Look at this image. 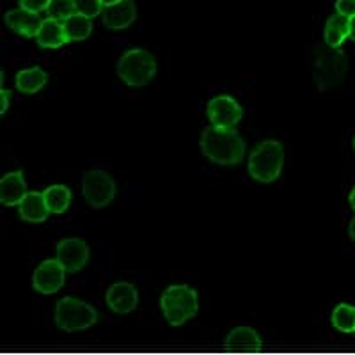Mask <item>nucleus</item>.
Wrapping results in <instances>:
<instances>
[{
	"label": "nucleus",
	"instance_id": "9d476101",
	"mask_svg": "<svg viewBox=\"0 0 355 355\" xmlns=\"http://www.w3.org/2000/svg\"><path fill=\"white\" fill-rule=\"evenodd\" d=\"M135 18H137V8H135L133 0H121L117 4L107 6L101 11V21L107 28H112V31L128 28L135 21Z\"/></svg>",
	"mask_w": 355,
	"mask_h": 355
},
{
	"label": "nucleus",
	"instance_id": "ddd939ff",
	"mask_svg": "<svg viewBox=\"0 0 355 355\" xmlns=\"http://www.w3.org/2000/svg\"><path fill=\"white\" fill-rule=\"evenodd\" d=\"M27 194V183L21 171L6 174L0 180V202L4 206H18Z\"/></svg>",
	"mask_w": 355,
	"mask_h": 355
},
{
	"label": "nucleus",
	"instance_id": "6ab92c4d",
	"mask_svg": "<svg viewBox=\"0 0 355 355\" xmlns=\"http://www.w3.org/2000/svg\"><path fill=\"white\" fill-rule=\"evenodd\" d=\"M226 345L230 348H239V350H258L261 347V339H259L258 332L252 329L239 327L230 332Z\"/></svg>",
	"mask_w": 355,
	"mask_h": 355
},
{
	"label": "nucleus",
	"instance_id": "f03ea898",
	"mask_svg": "<svg viewBox=\"0 0 355 355\" xmlns=\"http://www.w3.org/2000/svg\"><path fill=\"white\" fill-rule=\"evenodd\" d=\"M284 166V150L279 141H265L250 151L249 169L250 178L259 183L275 182Z\"/></svg>",
	"mask_w": 355,
	"mask_h": 355
},
{
	"label": "nucleus",
	"instance_id": "a878e982",
	"mask_svg": "<svg viewBox=\"0 0 355 355\" xmlns=\"http://www.w3.org/2000/svg\"><path fill=\"white\" fill-rule=\"evenodd\" d=\"M9 98H11V93L2 87V91H0V114H6V110H8Z\"/></svg>",
	"mask_w": 355,
	"mask_h": 355
},
{
	"label": "nucleus",
	"instance_id": "5701e85b",
	"mask_svg": "<svg viewBox=\"0 0 355 355\" xmlns=\"http://www.w3.org/2000/svg\"><path fill=\"white\" fill-rule=\"evenodd\" d=\"M75 6H77L78 15H84V17L91 18V20L98 17V15H101V11H103L101 0H75Z\"/></svg>",
	"mask_w": 355,
	"mask_h": 355
},
{
	"label": "nucleus",
	"instance_id": "f3484780",
	"mask_svg": "<svg viewBox=\"0 0 355 355\" xmlns=\"http://www.w3.org/2000/svg\"><path fill=\"white\" fill-rule=\"evenodd\" d=\"M46 80H49L46 73L41 68H37V66L21 69V71L17 73V89L25 94H36L37 91L44 87Z\"/></svg>",
	"mask_w": 355,
	"mask_h": 355
},
{
	"label": "nucleus",
	"instance_id": "c756f323",
	"mask_svg": "<svg viewBox=\"0 0 355 355\" xmlns=\"http://www.w3.org/2000/svg\"><path fill=\"white\" fill-rule=\"evenodd\" d=\"M348 199H350V205H352V208H354V210H355V189L352 190V192H350V198H348Z\"/></svg>",
	"mask_w": 355,
	"mask_h": 355
},
{
	"label": "nucleus",
	"instance_id": "423d86ee",
	"mask_svg": "<svg viewBox=\"0 0 355 355\" xmlns=\"http://www.w3.org/2000/svg\"><path fill=\"white\" fill-rule=\"evenodd\" d=\"M82 192L89 206L93 208H105L114 201L116 196V183L112 178L103 171H89L82 180Z\"/></svg>",
	"mask_w": 355,
	"mask_h": 355
},
{
	"label": "nucleus",
	"instance_id": "0eeeda50",
	"mask_svg": "<svg viewBox=\"0 0 355 355\" xmlns=\"http://www.w3.org/2000/svg\"><path fill=\"white\" fill-rule=\"evenodd\" d=\"M206 114L210 119L211 126L215 128H234L243 116L240 103L230 94H220L210 100L206 107Z\"/></svg>",
	"mask_w": 355,
	"mask_h": 355
},
{
	"label": "nucleus",
	"instance_id": "9b49d317",
	"mask_svg": "<svg viewBox=\"0 0 355 355\" xmlns=\"http://www.w3.org/2000/svg\"><path fill=\"white\" fill-rule=\"evenodd\" d=\"M4 21L12 33L20 34L24 37H36L37 31H40L41 24H43V18L37 12L27 11L24 8H17L6 12Z\"/></svg>",
	"mask_w": 355,
	"mask_h": 355
},
{
	"label": "nucleus",
	"instance_id": "f8f14e48",
	"mask_svg": "<svg viewBox=\"0 0 355 355\" xmlns=\"http://www.w3.org/2000/svg\"><path fill=\"white\" fill-rule=\"evenodd\" d=\"M107 306L119 315L132 313L139 304V293L130 283H116L109 288L105 295Z\"/></svg>",
	"mask_w": 355,
	"mask_h": 355
},
{
	"label": "nucleus",
	"instance_id": "c85d7f7f",
	"mask_svg": "<svg viewBox=\"0 0 355 355\" xmlns=\"http://www.w3.org/2000/svg\"><path fill=\"white\" fill-rule=\"evenodd\" d=\"M117 2H121V0H101L103 8H107V6H112V4H117Z\"/></svg>",
	"mask_w": 355,
	"mask_h": 355
},
{
	"label": "nucleus",
	"instance_id": "4be33fe9",
	"mask_svg": "<svg viewBox=\"0 0 355 355\" xmlns=\"http://www.w3.org/2000/svg\"><path fill=\"white\" fill-rule=\"evenodd\" d=\"M46 15L49 18L57 21H62L64 24L68 18H71L73 15H77V6H75V0H52L46 9Z\"/></svg>",
	"mask_w": 355,
	"mask_h": 355
},
{
	"label": "nucleus",
	"instance_id": "412c9836",
	"mask_svg": "<svg viewBox=\"0 0 355 355\" xmlns=\"http://www.w3.org/2000/svg\"><path fill=\"white\" fill-rule=\"evenodd\" d=\"M332 325L341 332H355V307L339 304L332 313Z\"/></svg>",
	"mask_w": 355,
	"mask_h": 355
},
{
	"label": "nucleus",
	"instance_id": "cd10ccee",
	"mask_svg": "<svg viewBox=\"0 0 355 355\" xmlns=\"http://www.w3.org/2000/svg\"><path fill=\"white\" fill-rule=\"evenodd\" d=\"M348 234H350V239L355 242V217H354V220L350 222V227H348Z\"/></svg>",
	"mask_w": 355,
	"mask_h": 355
},
{
	"label": "nucleus",
	"instance_id": "aec40b11",
	"mask_svg": "<svg viewBox=\"0 0 355 355\" xmlns=\"http://www.w3.org/2000/svg\"><path fill=\"white\" fill-rule=\"evenodd\" d=\"M64 31L69 43L71 41H84L93 34V20L77 12L64 21Z\"/></svg>",
	"mask_w": 355,
	"mask_h": 355
},
{
	"label": "nucleus",
	"instance_id": "b1692460",
	"mask_svg": "<svg viewBox=\"0 0 355 355\" xmlns=\"http://www.w3.org/2000/svg\"><path fill=\"white\" fill-rule=\"evenodd\" d=\"M50 2L52 0H20V8L27 9V11H33V12H43L49 9Z\"/></svg>",
	"mask_w": 355,
	"mask_h": 355
},
{
	"label": "nucleus",
	"instance_id": "1a4fd4ad",
	"mask_svg": "<svg viewBox=\"0 0 355 355\" xmlns=\"http://www.w3.org/2000/svg\"><path fill=\"white\" fill-rule=\"evenodd\" d=\"M57 261L66 272H78L89 261V247L80 239H66L57 245Z\"/></svg>",
	"mask_w": 355,
	"mask_h": 355
},
{
	"label": "nucleus",
	"instance_id": "a211bd4d",
	"mask_svg": "<svg viewBox=\"0 0 355 355\" xmlns=\"http://www.w3.org/2000/svg\"><path fill=\"white\" fill-rule=\"evenodd\" d=\"M50 214H64L71 205V190L64 185H52L43 192Z\"/></svg>",
	"mask_w": 355,
	"mask_h": 355
},
{
	"label": "nucleus",
	"instance_id": "dca6fc26",
	"mask_svg": "<svg viewBox=\"0 0 355 355\" xmlns=\"http://www.w3.org/2000/svg\"><path fill=\"white\" fill-rule=\"evenodd\" d=\"M348 33H350V18L341 17V15L336 12L325 24L323 37H325V43H327L329 49L338 50L348 40Z\"/></svg>",
	"mask_w": 355,
	"mask_h": 355
},
{
	"label": "nucleus",
	"instance_id": "6e6552de",
	"mask_svg": "<svg viewBox=\"0 0 355 355\" xmlns=\"http://www.w3.org/2000/svg\"><path fill=\"white\" fill-rule=\"evenodd\" d=\"M66 283L64 266L57 259H46L34 272L33 288L43 295H52L61 290Z\"/></svg>",
	"mask_w": 355,
	"mask_h": 355
},
{
	"label": "nucleus",
	"instance_id": "f257e3e1",
	"mask_svg": "<svg viewBox=\"0 0 355 355\" xmlns=\"http://www.w3.org/2000/svg\"><path fill=\"white\" fill-rule=\"evenodd\" d=\"M201 151L218 166H236L245 157V142L234 128L208 126L201 135Z\"/></svg>",
	"mask_w": 355,
	"mask_h": 355
},
{
	"label": "nucleus",
	"instance_id": "7c9ffc66",
	"mask_svg": "<svg viewBox=\"0 0 355 355\" xmlns=\"http://www.w3.org/2000/svg\"><path fill=\"white\" fill-rule=\"evenodd\" d=\"M354 150H355V137H354Z\"/></svg>",
	"mask_w": 355,
	"mask_h": 355
},
{
	"label": "nucleus",
	"instance_id": "2eb2a0df",
	"mask_svg": "<svg viewBox=\"0 0 355 355\" xmlns=\"http://www.w3.org/2000/svg\"><path fill=\"white\" fill-rule=\"evenodd\" d=\"M20 217L27 222H43L49 218L50 210L43 192H28L20 202Z\"/></svg>",
	"mask_w": 355,
	"mask_h": 355
},
{
	"label": "nucleus",
	"instance_id": "20e7f679",
	"mask_svg": "<svg viewBox=\"0 0 355 355\" xmlns=\"http://www.w3.org/2000/svg\"><path fill=\"white\" fill-rule=\"evenodd\" d=\"M117 75L125 84L132 87H142L150 84L157 75V61L148 50H126L117 62Z\"/></svg>",
	"mask_w": 355,
	"mask_h": 355
},
{
	"label": "nucleus",
	"instance_id": "39448f33",
	"mask_svg": "<svg viewBox=\"0 0 355 355\" xmlns=\"http://www.w3.org/2000/svg\"><path fill=\"white\" fill-rule=\"evenodd\" d=\"M98 322V313L93 306L73 297H64L57 302L55 323L66 332H78L93 327Z\"/></svg>",
	"mask_w": 355,
	"mask_h": 355
},
{
	"label": "nucleus",
	"instance_id": "7ed1b4c3",
	"mask_svg": "<svg viewBox=\"0 0 355 355\" xmlns=\"http://www.w3.org/2000/svg\"><path fill=\"white\" fill-rule=\"evenodd\" d=\"M160 307L166 320L173 327L183 325L198 315V291L194 288L187 286V284H174L164 291L160 299Z\"/></svg>",
	"mask_w": 355,
	"mask_h": 355
},
{
	"label": "nucleus",
	"instance_id": "4468645a",
	"mask_svg": "<svg viewBox=\"0 0 355 355\" xmlns=\"http://www.w3.org/2000/svg\"><path fill=\"white\" fill-rule=\"evenodd\" d=\"M36 43L40 49L44 50H53L64 46L66 43H69L68 36H66L64 24H62V21L52 20V18H44L40 31H37Z\"/></svg>",
	"mask_w": 355,
	"mask_h": 355
},
{
	"label": "nucleus",
	"instance_id": "393cba45",
	"mask_svg": "<svg viewBox=\"0 0 355 355\" xmlns=\"http://www.w3.org/2000/svg\"><path fill=\"white\" fill-rule=\"evenodd\" d=\"M336 12L341 17H355V0H336Z\"/></svg>",
	"mask_w": 355,
	"mask_h": 355
},
{
	"label": "nucleus",
	"instance_id": "bb28decb",
	"mask_svg": "<svg viewBox=\"0 0 355 355\" xmlns=\"http://www.w3.org/2000/svg\"><path fill=\"white\" fill-rule=\"evenodd\" d=\"M348 40L355 43V17L350 18V33H348Z\"/></svg>",
	"mask_w": 355,
	"mask_h": 355
}]
</instances>
